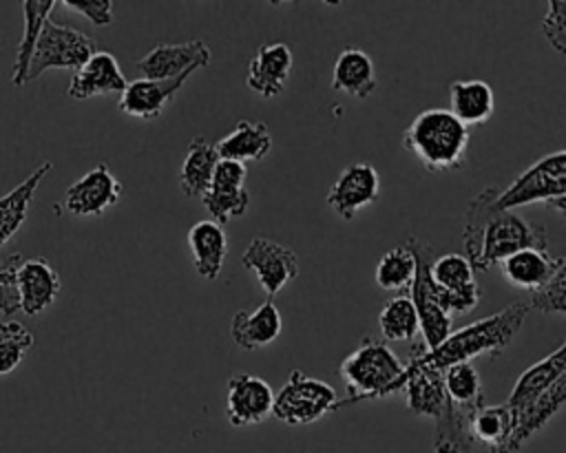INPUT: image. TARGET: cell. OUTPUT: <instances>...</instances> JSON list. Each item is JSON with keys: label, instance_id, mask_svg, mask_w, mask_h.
<instances>
[{"label": "cell", "instance_id": "8992f818", "mask_svg": "<svg viewBox=\"0 0 566 453\" xmlns=\"http://www.w3.org/2000/svg\"><path fill=\"white\" fill-rule=\"evenodd\" d=\"M528 203H546L557 214L566 212V152L562 148L537 159L509 188L497 190L495 197L500 210Z\"/></svg>", "mask_w": 566, "mask_h": 453}, {"label": "cell", "instance_id": "ac0fdd59", "mask_svg": "<svg viewBox=\"0 0 566 453\" xmlns=\"http://www.w3.org/2000/svg\"><path fill=\"white\" fill-rule=\"evenodd\" d=\"M128 80L124 77L117 60L108 51H95L71 77L69 97L88 99L95 95L122 93Z\"/></svg>", "mask_w": 566, "mask_h": 453}, {"label": "cell", "instance_id": "f546056e", "mask_svg": "<svg viewBox=\"0 0 566 453\" xmlns=\"http://www.w3.org/2000/svg\"><path fill=\"white\" fill-rule=\"evenodd\" d=\"M55 4H57L55 0H24L22 2L24 33H22V40L15 49V62H13V69H11V82L15 86L27 84V71H29L33 46L38 42V35L42 31L44 20H49V13L53 11Z\"/></svg>", "mask_w": 566, "mask_h": 453}, {"label": "cell", "instance_id": "1f68e13d", "mask_svg": "<svg viewBox=\"0 0 566 453\" xmlns=\"http://www.w3.org/2000/svg\"><path fill=\"white\" fill-rule=\"evenodd\" d=\"M378 327L385 340H413L420 334V327L411 298L407 294H400L385 301L378 314Z\"/></svg>", "mask_w": 566, "mask_h": 453}, {"label": "cell", "instance_id": "60d3db41", "mask_svg": "<svg viewBox=\"0 0 566 453\" xmlns=\"http://www.w3.org/2000/svg\"><path fill=\"white\" fill-rule=\"evenodd\" d=\"M20 331H24V327L20 323H4V320H0V340L9 338V336H15Z\"/></svg>", "mask_w": 566, "mask_h": 453}, {"label": "cell", "instance_id": "4fadbf2b", "mask_svg": "<svg viewBox=\"0 0 566 453\" xmlns=\"http://www.w3.org/2000/svg\"><path fill=\"white\" fill-rule=\"evenodd\" d=\"M274 391L272 387L252 373L234 371L228 380L226 415L232 426H250L272 415Z\"/></svg>", "mask_w": 566, "mask_h": 453}, {"label": "cell", "instance_id": "4dcf8cb0", "mask_svg": "<svg viewBox=\"0 0 566 453\" xmlns=\"http://www.w3.org/2000/svg\"><path fill=\"white\" fill-rule=\"evenodd\" d=\"M416 243H424V241L418 239L416 234H409L402 245L411 252V247H413ZM424 245H429V243H424ZM429 247H431V245H429ZM431 250H433V247H431ZM407 296L411 298V303H413V307H416L418 327H420V334H422V338H424V345H427L429 349L438 347V345L451 334V318H449L436 303H431L427 296H422V294H418V292H411V289H409Z\"/></svg>", "mask_w": 566, "mask_h": 453}, {"label": "cell", "instance_id": "ffe728a7", "mask_svg": "<svg viewBox=\"0 0 566 453\" xmlns=\"http://www.w3.org/2000/svg\"><path fill=\"white\" fill-rule=\"evenodd\" d=\"M562 265H566L564 256H553L537 247H524L506 256L500 263V272L509 285L531 294L546 285Z\"/></svg>", "mask_w": 566, "mask_h": 453}, {"label": "cell", "instance_id": "5b68a950", "mask_svg": "<svg viewBox=\"0 0 566 453\" xmlns=\"http://www.w3.org/2000/svg\"><path fill=\"white\" fill-rule=\"evenodd\" d=\"M405 371V362L389 349L385 340L365 336L360 345L338 365V373L347 387V398L336 409L363 400L394 396L396 382Z\"/></svg>", "mask_w": 566, "mask_h": 453}, {"label": "cell", "instance_id": "7402d4cb", "mask_svg": "<svg viewBox=\"0 0 566 453\" xmlns=\"http://www.w3.org/2000/svg\"><path fill=\"white\" fill-rule=\"evenodd\" d=\"M562 376H566V343L562 340L553 354L537 360L528 369H524L513 384L509 400L504 402L511 413L526 407L531 400H535L539 393H544L551 384H555Z\"/></svg>", "mask_w": 566, "mask_h": 453}, {"label": "cell", "instance_id": "e0dca14e", "mask_svg": "<svg viewBox=\"0 0 566 453\" xmlns=\"http://www.w3.org/2000/svg\"><path fill=\"white\" fill-rule=\"evenodd\" d=\"M292 64H294V57L287 44L283 42L261 44L256 49V55L248 64L245 84L256 95L272 99L285 88L292 73Z\"/></svg>", "mask_w": 566, "mask_h": 453}, {"label": "cell", "instance_id": "52a82bcc", "mask_svg": "<svg viewBox=\"0 0 566 453\" xmlns=\"http://www.w3.org/2000/svg\"><path fill=\"white\" fill-rule=\"evenodd\" d=\"M336 402V391L327 382L312 378L301 369H292L287 382L274 393L272 415L290 426L312 424L334 411Z\"/></svg>", "mask_w": 566, "mask_h": 453}, {"label": "cell", "instance_id": "7c38bea8", "mask_svg": "<svg viewBox=\"0 0 566 453\" xmlns=\"http://www.w3.org/2000/svg\"><path fill=\"white\" fill-rule=\"evenodd\" d=\"M122 183L106 164H97L64 192V210L73 217H99L122 199Z\"/></svg>", "mask_w": 566, "mask_h": 453}, {"label": "cell", "instance_id": "d6a6232c", "mask_svg": "<svg viewBox=\"0 0 566 453\" xmlns=\"http://www.w3.org/2000/svg\"><path fill=\"white\" fill-rule=\"evenodd\" d=\"M444 393L451 404L462 409H478L484 404L482 380L471 362H455L442 371Z\"/></svg>", "mask_w": 566, "mask_h": 453}, {"label": "cell", "instance_id": "8fae6325", "mask_svg": "<svg viewBox=\"0 0 566 453\" xmlns=\"http://www.w3.org/2000/svg\"><path fill=\"white\" fill-rule=\"evenodd\" d=\"M380 194L378 170L367 161H354L340 170L327 190L329 210L343 221H352L356 212L374 203Z\"/></svg>", "mask_w": 566, "mask_h": 453}, {"label": "cell", "instance_id": "d6986e66", "mask_svg": "<svg viewBox=\"0 0 566 453\" xmlns=\"http://www.w3.org/2000/svg\"><path fill=\"white\" fill-rule=\"evenodd\" d=\"M566 400V376H562L555 384H551L544 393L531 400L526 407L513 413V431L502 453H515L528 438L539 433L553 415L562 409Z\"/></svg>", "mask_w": 566, "mask_h": 453}, {"label": "cell", "instance_id": "277c9868", "mask_svg": "<svg viewBox=\"0 0 566 453\" xmlns=\"http://www.w3.org/2000/svg\"><path fill=\"white\" fill-rule=\"evenodd\" d=\"M469 139V128L447 108H427L405 128L402 148L429 172H453L467 164Z\"/></svg>", "mask_w": 566, "mask_h": 453}, {"label": "cell", "instance_id": "f35d334b", "mask_svg": "<svg viewBox=\"0 0 566 453\" xmlns=\"http://www.w3.org/2000/svg\"><path fill=\"white\" fill-rule=\"evenodd\" d=\"M33 347V334L31 331H20L15 336H9V338H2L0 340V376H7L11 373L22 356Z\"/></svg>", "mask_w": 566, "mask_h": 453}, {"label": "cell", "instance_id": "603a6c76", "mask_svg": "<svg viewBox=\"0 0 566 453\" xmlns=\"http://www.w3.org/2000/svg\"><path fill=\"white\" fill-rule=\"evenodd\" d=\"M378 86L371 57L356 46H345L332 69V88L356 99L369 97Z\"/></svg>", "mask_w": 566, "mask_h": 453}, {"label": "cell", "instance_id": "44dd1931", "mask_svg": "<svg viewBox=\"0 0 566 453\" xmlns=\"http://www.w3.org/2000/svg\"><path fill=\"white\" fill-rule=\"evenodd\" d=\"M283 331V316L272 301L261 303L252 312H237L230 320V338L239 349H261L279 338Z\"/></svg>", "mask_w": 566, "mask_h": 453}, {"label": "cell", "instance_id": "2e32d148", "mask_svg": "<svg viewBox=\"0 0 566 453\" xmlns=\"http://www.w3.org/2000/svg\"><path fill=\"white\" fill-rule=\"evenodd\" d=\"M15 289L20 309L29 316H38L60 294V276L44 256L20 261L15 267Z\"/></svg>", "mask_w": 566, "mask_h": 453}, {"label": "cell", "instance_id": "3957f363", "mask_svg": "<svg viewBox=\"0 0 566 453\" xmlns=\"http://www.w3.org/2000/svg\"><path fill=\"white\" fill-rule=\"evenodd\" d=\"M396 393H405V402L411 413L433 420V453H467L473 446L469 420L475 409H462L449 402L442 384V371H402L394 389V396Z\"/></svg>", "mask_w": 566, "mask_h": 453}, {"label": "cell", "instance_id": "836d02e7", "mask_svg": "<svg viewBox=\"0 0 566 453\" xmlns=\"http://www.w3.org/2000/svg\"><path fill=\"white\" fill-rule=\"evenodd\" d=\"M413 274H416L413 254L405 245H398L380 256L374 272V281L380 289H387V292H402V289L409 292Z\"/></svg>", "mask_w": 566, "mask_h": 453}, {"label": "cell", "instance_id": "cb8c5ba5", "mask_svg": "<svg viewBox=\"0 0 566 453\" xmlns=\"http://www.w3.org/2000/svg\"><path fill=\"white\" fill-rule=\"evenodd\" d=\"M460 124L480 126L495 110V93L484 80H455L449 84V108Z\"/></svg>", "mask_w": 566, "mask_h": 453}, {"label": "cell", "instance_id": "9c48e42d", "mask_svg": "<svg viewBox=\"0 0 566 453\" xmlns=\"http://www.w3.org/2000/svg\"><path fill=\"white\" fill-rule=\"evenodd\" d=\"M243 267L252 270L268 296L279 294L298 274L296 252L274 239L254 236L241 254Z\"/></svg>", "mask_w": 566, "mask_h": 453}, {"label": "cell", "instance_id": "d590c367", "mask_svg": "<svg viewBox=\"0 0 566 453\" xmlns=\"http://www.w3.org/2000/svg\"><path fill=\"white\" fill-rule=\"evenodd\" d=\"M528 309H539L544 314H564L566 312V265H562L553 278L539 289L528 294Z\"/></svg>", "mask_w": 566, "mask_h": 453}, {"label": "cell", "instance_id": "30bf717a", "mask_svg": "<svg viewBox=\"0 0 566 453\" xmlns=\"http://www.w3.org/2000/svg\"><path fill=\"white\" fill-rule=\"evenodd\" d=\"M248 168L245 164L219 159L214 166V175L208 192L201 197L206 210L210 212V221L217 225L228 223L230 219H239L250 208V192L245 188Z\"/></svg>", "mask_w": 566, "mask_h": 453}, {"label": "cell", "instance_id": "ba28073f", "mask_svg": "<svg viewBox=\"0 0 566 453\" xmlns=\"http://www.w3.org/2000/svg\"><path fill=\"white\" fill-rule=\"evenodd\" d=\"M95 51L97 49H95V42L91 35H86L73 27L57 24L53 20H44L42 31H40L38 42L31 53L27 82L40 77L49 69L77 71Z\"/></svg>", "mask_w": 566, "mask_h": 453}, {"label": "cell", "instance_id": "ab89813d", "mask_svg": "<svg viewBox=\"0 0 566 453\" xmlns=\"http://www.w3.org/2000/svg\"><path fill=\"white\" fill-rule=\"evenodd\" d=\"M57 4H62L66 11L88 18L97 27H106L113 22V2L111 0H64Z\"/></svg>", "mask_w": 566, "mask_h": 453}, {"label": "cell", "instance_id": "e575fe53", "mask_svg": "<svg viewBox=\"0 0 566 453\" xmlns=\"http://www.w3.org/2000/svg\"><path fill=\"white\" fill-rule=\"evenodd\" d=\"M431 278L438 287H444V289L462 287L467 283H473V267L469 265L464 254L449 252L433 259Z\"/></svg>", "mask_w": 566, "mask_h": 453}, {"label": "cell", "instance_id": "83f0119b", "mask_svg": "<svg viewBox=\"0 0 566 453\" xmlns=\"http://www.w3.org/2000/svg\"><path fill=\"white\" fill-rule=\"evenodd\" d=\"M53 164H40L27 179H22L11 192L0 197V247L22 228L29 217V208L40 181L51 172Z\"/></svg>", "mask_w": 566, "mask_h": 453}, {"label": "cell", "instance_id": "8d00e7d4", "mask_svg": "<svg viewBox=\"0 0 566 453\" xmlns=\"http://www.w3.org/2000/svg\"><path fill=\"white\" fill-rule=\"evenodd\" d=\"M542 33L562 55L566 51V0H553L542 20Z\"/></svg>", "mask_w": 566, "mask_h": 453}, {"label": "cell", "instance_id": "d4e9b609", "mask_svg": "<svg viewBox=\"0 0 566 453\" xmlns=\"http://www.w3.org/2000/svg\"><path fill=\"white\" fill-rule=\"evenodd\" d=\"M219 159H230L239 164L261 161L272 150V135L263 122L239 119L234 128L214 144Z\"/></svg>", "mask_w": 566, "mask_h": 453}, {"label": "cell", "instance_id": "484cf974", "mask_svg": "<svg viewBox=\"0 0 566 453\" xmlns=\"http://www.w3.org/2000/svg\"><path fill=\"white\" fill-rule=\"evenodd\" d=\"M188 247L197 274L206 281H217L228 254V236L223 228L210 219L197 221L188 230Z\"/></svg>", "mask_w": 566, "mask_h": 453}, {"label": "cell", "instance_id": "5bb4252c", "mask_svg": "<svg viewBox=\"0 0 566 453\" xmlns=\"http://www.w3.org/2000/svg\"><path fill=\"white\" fill-rule=\"evenodd\" d=\"M210 62V46L203 40H188L177 44H159L150 49L139 62L137 71L144 80H172L188 71H199Z\"/></svg>", "mask_w": 566, "mask_h": 453}, {"label": "cell", "instance_id": "4316f807", "mask_svg": "<svg viewBox=\"0 0 566 453\" xmlns=\"http://www.w3.org/2000/svg\"><path fill=\"white\" fill-rule=\"evenodd\" d=\"M217 161L219 155L214 150V144H210L203 135L190 139L177 177L179 188L188 199H201L208 192Z\"/></svg>", "mask_w": 566, "mask_h": 453}, {"label": "cell", "instance_id": "6da1fadb", "mask_svg": "<svg viewBox=\"0 0 566 453\" xmlns=\"http://www.w3.org/2000/svg\"><path fill=\"white\" fill-rule=\"evenodd\" d=\"M495 197L497 188H484L467 208L462 241L464 259L473 272H489L493 265H500L506 256L524 247H548L542 225L522 219L513 210H500Z\"/></svg>", "mask_w": 566, "mask_h": 453}, {"label": "cell", "instance_id": "b9f144b4", "mask_svg": "<svg viewBox=\"0 0 566 453\" xmlns=\"http://www.w3.org/2000/svg\"><path fill=\"white\" fill-rule=\"evenodd\" d=\"M515 453H520V451H515Z\"/></svg>", "mask_w": 566, "mask_h": 453}, {"label": "cell", "instance_id": "f1b7e54d", "mask_svg": "<svg viewBox=\"0 0 566 453\" xmlns=\"http://www.w3.org/2000/svg\"><path fill=\"white\" fill-rule=\"evenodd\" d=\"M513 431V413L502 404H482L469 420V433L473 442L489 446V453H502Z\"/></svg>", "mask_w": 566, "mask_h": 453}, {"label": "cell", "instance_id": "74e56055", "mask_svg": "<svg viewBox=\"0 0 566 453\" xmlns=\"http://www.w3.org/2000/svg\"><path fill=\"white\" fill-rule=\"evenodd\" d=\"M20 254L0 261V314H13L20 309L18 289H15V267L20 265Z\"/></svg>", "mask_w": 566, "mask_h": 453}, {"label": "cell", "instance_id": "9a60e30c", "mask_svg": "<svg viewBox=\"0 0 566 453\" xmlns=\"http://www.w3.org/2000/svg\"><path fill=\"white\" fill-rule=\"evenodd\" d=\"M192 71L172 77V80H144L137 77L126 84V88L119 93L117 108L128 115L144 122L157 119L166 106L175 99V95L181 91V86L188 82Z\"/></svg>", "mask_w": 566, "mask_h": 453}, {"label": "cell", "instance_id": "7a4b0ae2", "mask_svg": "<svg viewBox=\"0 0 566 453\" xmlns=\"http://www.w3.org/2000/svg\"><path fill=\"white\" fill-rule=\"evenodd\" d=\"M526 314L528 305L524 301H515L500 309L497 314H491L486 318L460 327L458 331H451L438 347L411 354V360L405 365V371H444L455 362H471L482 354L495 358L517 336Z\"/></svg>", "mask_w": 566, "mask_h": 453}]
</instances>
